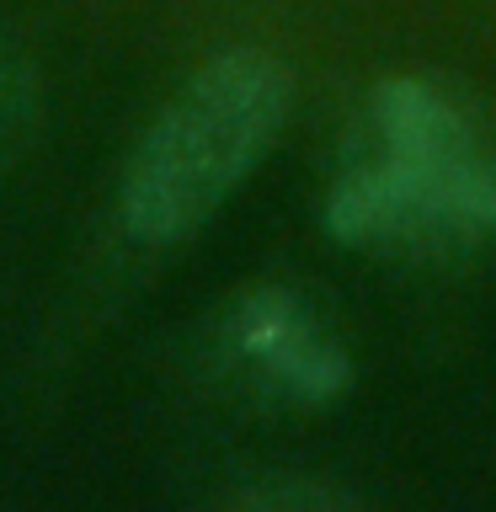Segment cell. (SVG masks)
<instances>
[{"label":"cell","mask_w":496,"mask_h":512,"mask_svg":"<svg viewBox=\"0 0 496 512\" xmlns=\"http://www.w3.org/2000/svg\"><path fill=\"white\" fill-rule=\"evenodd\" d=\"M294 102V75L267 48L208 59L144 128L123 171V230L144 246L198 235L224 198L262 166Z\"/></svg>","instance_id":"1"},{"label":"cell","mask_w":496,"mask_h":512,"mask_svg":"<svg viewBox=\"0 0 496 512\" xmlns=\"http://www.w3.org/2000/svg\"><path fill=\"white\" fill-rule=\"evenodd\" d=\"M326 230L358 251L459 256L496 240V144L464 160L411 166L368 150L336 171Z\"/></svg>","instance_id":"2"},{"label":"cell","mask_w":496,"mask_h":512,"mask_svg":"<svg viewBox=\"0 0 496 512\" xmlns=\"http://www.w3.org/2000/svg\"><path fill=\"white\" fill-rule=\"evenodd\" d=\"M224 347L262 390L294 406H326L347 390L352 358L288 288H251L224 315Z\"/></svg>","instance_id":"3"},{"label":"cell","mask_w":496,"mask_h":512,"mask_svg":"<svg viewBox=\"0 0 496 512\" xmlns=\"http://www.w3.org/2000/svg\"><path fill=\"white\" fill-rule=\"evenodd\" d=\"M43 107H48V91L38 64L22 48L0 43V171L32 150V139L43 128Z\"/></svg>","instance_id":"4"},{"label":"cell","mask_w":496,"mask_h":512,"mask_svg":"<svg viewBox=\"0 0 496 512\" xmlns=\"http://www.w3.org/2000/svg\"><path fill=\"white\" fill-rule=\"evenodd\" d=\"M224 507L235 512H342L358 507L363 496L347 486H331V480H310V475H288V480H256V486H240L230 496H219Z\"/></svg>","instance_id":"5"}]
</instances>
